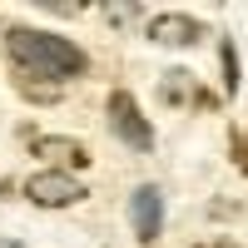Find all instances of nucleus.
I'll return each mask as SVG.
<instances>
[{
	"label": "nucleus",
	"instance_id": "nucleus-1",
	"mask_svg": "<svg viewBox=\"0 0 248 248\" xmlns=\"http://www.w3.org/2000/svg\"><path fill=\"white\" fill-rule=\"evenodd\" d=\"M5 50L15 60L20 79H75L85 75V50L75 45V40L55 35V30H30V25H10L5 30Z\"/></svg>",
	"mask_w": 248,
	"mask_h": 248
},
{
	"label": "nucleus",
	"instance_id": "nucleus-2",
	"mask_svg": "<svg viewBox=\"0 0 248 248\" xmlns=\"http://www.w3.org/2000/svg\"><path fill=\"white\" fill-rule=\"evenodd\" d=\"M109 124H114V134L129 144L134 154H149V149H154V129H149V119H144L139 99H134L129 90H114V94H109Z\"/></svg>",
	"mask_w": 248,
	"mask_h": 248
},
{
	"label": "nucleus",
	"instance_id": "nucleus-3",
	"mask_svg": "<svg viewBox=\"0 0 248 248\" xmlns=\"http://www.w3.org/2000/svg\"><path fill=\"white\" fill-rule=\"evenodd\" d=\"M25 199L40 203V209H70V203L79 199H90L85 194V184H79L75 174H55V169H40L25 179Z\"/></svg>",
	"mask_w": 248,
	"mask_h": 248
},
{
	"label": "nucleus",
	"instance_id": "nucleus-4",
	"mask_svg": "<svg viewBox=\"0 0 248 248\" xmlns=\"http://www.w3.org/2000/svg\"><path fill=\"white\" fill-rule=\"evenodd\" d=\"M129 218H134V238L139 243H154L164 233V194H159V184H139L134 189Z\"/></svg>",
	"mask_w": 248,
	"mask_h": 248
},
{
	"label": "nucleus",
	"instance_id": "nucleus-5",
	"mask_svg": "<svg viewBox=\"0 0 248 248\" xmlns=\"http://www.w3.org/2000/svg\"><path fill=\"white\" fill-rule=\"evenodd\" d=\"M149 40H154V45H169V50H189V45H199V40H203V25H199L194 15L164 10V15L149 20Z\"/></svg>",
	"mask_w": 248,
	"mask_h": 248
},
{
	"label": "nucleus",
	"instance_id": "nucleus-6",
	"mask_svg": "<svg viewBox=\"0 0 248 248\" xmlns=\"http://www.w3.org/2000/svg\"><path fill=\"white\" fill-rule=\"evenodd\" d=\"M35 154L50 159L55 174H65V169H85V164H90V149H85V144H79V139H60V134L35 139Z\"/></svg>",
	"mask_w": 248,
	"mask_h": 248
},
{
	"label": "nucleus",
	"instance_id": "nucleus-7",
	"mask_svg": "<svg viewBox=\"0 0 248 248\" xmlns=\"http://www.w3.org/2000/svg\"><path fill=\"white\" fill-rule=\"evenodd\" d=\"M159 99H164V105H184V99H199V105H209V99L194 90V75H189V70H169V75H164Z\"/></svg>",
	"mask_w": 248,
	"mask_h": 248
},
{
	"label": "nucleus",
	"instance_id": "nucleus-8",
	"mask_svg": "<svg viewBox=\"0 0 248 248\" xmlns=\"http://www.w3.org/2000/svg\"><path fill=\"white\" fill-rule=\"evenodd\" d=\"M218 60H223V94H238V50H233V40H229V45H223L218 50Z\"/></svg>",
	"mask_w": 248,
	"mask_h": 248
},
{
	"label": "nucleus",
	"instance_id": "nucleus-9",
	"mask_svg": "<svg viewBox=\"0 0 248 248\" xmlns=\"http://www.w3.org/2000/svg\"><path fill=\"white\" fill-rule=\"evenodd\" d=\"M105 15H109V20H114V25H124V20H134V15H139V10H134V5H109V10H105Z\"/></svg>",
	"mask_w": 248,
	"mask_h": 248
},
{
	"label": "nucleus",
	"instance_id": "nucleus-10",
	"mask_svg": "<svg viewBox=\"0 0 248 248\" xmlns=\"http://www.w3.org/2000/svg\"><path fill=\"white\" fill-rule=\"evenodd\" d=\"M0 248H20V238H5V243H0Z\"/></svg>",
	"mask_w": 248,
	"mask_h": 248
}]
</instances>
